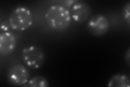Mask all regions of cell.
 Returning <instances> with one entry per match:
<instances>
[{"mask_svg":"<svg viewBox=\"0 0 130 87\" xmlns=\"http://www.w3.org/2000/svg\"><path fill=\"white\" fill-rule=\"evenodd\" d=\"M44 18L48 26L57 31L66 30L72 22L70 10L66 7L59 4L49 8Z\"/></svg>","mask_w":130,"mask_h":87,"instance_id":"1","label":"cell"},{"mask_svg":"<svg viewBox=\"0 0 130 87\" xmlns=\"http://www.w3.org/2000/svg\"><path fill=\"white\" fill-rule=\"evenodd\" d=\"M8 21L13 30L23 31L31 26L34 17L32 12L27 8L18 7L11 12Z\"/></svg>","mask_w":130,"mask_h":87,"instance_id":"2","label":"cell"},{"mask_svg":"<svg viewBox=\"0 0 130 87\" xmlns=\"http://www.w3.org/2000/svg\"><path fill=\"white\" fill-rule=\"evenodd\" d=\"M21 56L24 64L32 69L40 68L46 58L43 49L36 45H32L23 48Z\"/></svg>","mask_w":130,"mask_h":87,"instance_id":"3","label":"cell"},{"mask_svg":"<svg viewBox=\"0 0 130 87\" xmlns=\"http://www.w3.org/2000/svg\"><path fill=\"white\" fill-rule=\"evenodd\" d=\"M7 79L12 85L22 86L28 82L30 77L29 70L22 64L11 67L7 72Z\"/></svg>","mask_w":130,"mask_h":87,"instance_id":"4","label":"cell"},{"mask_svg":"<svg viewBox=\"0 0 130 87\" xmlns=\"http://www.w3.org/2000/svg\"><path fill=\"white\" fill-rule=\"evenodd\" d=\"M87 28L89 32L93 35H103L108 31L109 28L108 20L104 15L95 14L89 19Z\"/></svg>","mask_w":130,"mask_h":87,"instance_id":"5","label":"cell"},{"mask_svg":"<svg viewBox=\"0 0 130 87\" xmlns=\"http://www.w3.org/2000/svg\"><path fill=\"white\" fill-rule=\"evenodd\" d=\"M72 19L78 22H84L91 14V8L85 2L77 1L70 8Z\"/></svg>","mask_w":130,"mask_h":87,"instance_id":"6","label":"cell"},{"mask_svg":"<svg viewBox=\"0 0 130 87\" xmlns=\"http://www.w3.org/2000/svg\"><path fill=\"white\" fill-rule=\"evenodd\" d=\"M17 38L13 33L6 32L0 34V55L7 56L13 52L16 48Z\"/></svg>","mask_w":130,"mask_h":87,"instance_id":"7","label":"cell"},{"mask_svg":"<svg viewBox=\"0 0 130 87\" xmlns=\"http://www.w3.org/2000/svg\"><path fill=\"white\" fill-rule=\"evenodd\" d=\"M107 85L111 87H129L130 80L125 74H116L109 79Z\"/></svg>","mask_w":130,"mask_h":87,"instance_id":"8","label":"cell"},{"mask_svg":"<svg viewBox=\"0 0 130 87\" xmlns=\"http://www.w3.org/2000/svg\"><path fill=\"white\" fill-rule=\"evenodd\" d=\"M28 86L31 87H47L49 82L46 78L41 76L32 77L28 82Z\"/></svg>","mask_w":130,"mask_h":87,"instance_id":"9","label":"cell"},{"mask_svg":"<svg viewBox=\"0 0 130 87\" xmlns=\"http://www.w3.org/2000/svg\"><path fill=\"white\" fill-rule=\"evenodd\" d=\"M129 12H130V1H128L126 3L122 10V14H123V18L125 21L128 24L130 23V16H129Z\"/></svg>","mask_w":130,"mask_h":87,"instance_id":"10","label":"cell"},{"mask_svg":"<svg viewBox=\"0 0 130 87\" xmlns=\"http://www.w3.org/2000/svg\"><path fill=\"white\" fill-rule=\"evenodd\" d=\"M11 28L10 23L8 20H5L1 23V31L3 32H8Z\"/></svg>","mask_w":130,"mask_h":87,"instance_id":"11","label":"cell"},{"mask_svg":"<svg viewBox=\"0 0 130 87\" xmlns=\"http://www.w3.org/2000/svg\"><path fill=\"white\" fill-rule=\"evenodd\" d=\"M124 60L127 65H130V49L128 48L124 54Z\"/></svg>","mask_w":130,"mask_h":87,"instance_id":"12","label":"cell"}]
</instances>
